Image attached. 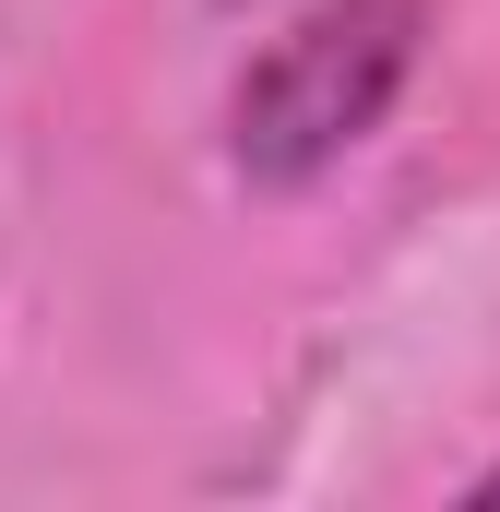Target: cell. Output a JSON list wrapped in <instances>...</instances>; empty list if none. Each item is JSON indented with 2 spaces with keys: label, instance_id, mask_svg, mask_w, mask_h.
<instances>
[{
  "label": "cell",
  "instance_id": "cell-1",
  "mask_svg": "<svg viewBox=\"0 0 500 512\" xmlns=\"http://www.w3.org/2000/svg\"><path fill=\"white\" fill-rule=\"evenodd\" d=\"M417 24L429 0H334L298 36H274L227 96V155L250 191H310L334 155H358L417 72Z\"/></svg>",
  "mask_w": 500,
  "mask_h": 512
},
{
  "label": "cell",
  "instance_id": "cell-2",
  "mask_svg": "<svg viewBox=\"0 0 500 512\" xmlns=\"http://www.w3.org/2000/svg\"><path fill=\"white\" fill-rule=\"evenodd\" d=\"M465 501H477V512H500V465H489V477H477V489H465Z\"/></svg>",
  "mask_w": 500,
  "mask_h": 512
}]
</instances>
